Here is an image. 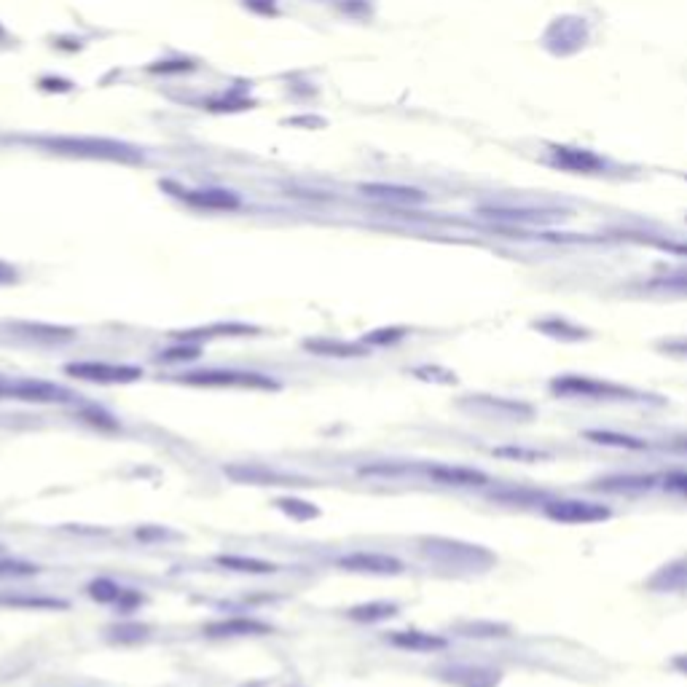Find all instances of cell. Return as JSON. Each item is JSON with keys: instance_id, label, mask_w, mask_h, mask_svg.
<instances>
[{"instance_id": "1", "label": "cell", "mask_w": 687, "mask_h": 687, "mask_svg": "<svg viewBox=\"0 0 687 687\" xmlns=\"http://www.w3.org/2000/svg\"><path fill=\"white\" fill-rule=\"evenodd\" d=\"M551 392L556 397H570V400H626V403H642V400H656L661 403L656 395L639 392L634 387L618 384V381H607V378H594V376H583V373H564L551 378Z\"/></svg>"}, {"instance_id": "2", "label": "cell", "mask_w": 687, "mask_h": 687, "mask_svg": "<svg viewBox=\"0 0 687 687\" xmlns=\"http://www.w3.org/2000/svg\"><path fill=\"white\" fill-rule=\"evenodd\" d=\"M422 553L443 567V570H459V572H486L497 564V556L483 545H470L462 540H446V537H424Z\"/></svg>"}, {"instance_id": "3", "label": "cell", "mask_w": 687, "mask_h": 687, "mask_svg": "<svg viewBox=\"0 0 687 687\" xmlns=\"http://www.w3.org/2000/svg\"><path fill=\"white\" fill-rule=\"evenodd\" d=\"M43 148L70 156H86V159H110V161H140V151L102 137H43L38 140Z\"/></svg>"}, {"instance_id": "4", "label": "cell", "mask_w": 687, "mask_h": 687, "mask_svg": "<svg viewBox=\"0 0 687 687\" xmlns=\"http://www.w3.org/2000/svg\"><path fill=\"white\" fill-rule=\"evenodd\" d=\"M178 381L188 387H253V389L277 387V381L264 373H242V370H188L178 376Z\"/></svg>"}, {"instance_id": "5", "label": "cell", "mask_w": 687, "mask_h": 687, "mask_svg": "<svg viewBox=\"0 0 687 687\" xmlns=\"http://www.w3.org/2000/svg\"><path fill=\"white\" fill-rule=\"evenodd\" d=\"M545 516L556 524L586 526V524H602L613 513L607 505L588 502V500H551L545 502Z\"/></svg>"}, {"instance_id": "6", "label": "cell", "mask_w": 687, "mask_h": 687, "mask_svg": "<svg viewBox=\"0 0 687 687\" xmlns=\"http://www.w3.org/2000/svg\"><path fill=\"white\" fill-rule=\"evenodd\" d=\"M65 373L83 378V381H97V384H129L143 376V368L102 362V360H81V362H67Z\"/></svg>"}, {"instance_id": "7", "label": "cell", "mask_w": 687, "mask_h": 687, "mask_svg": "<svg viewBox=\"0 0 687 687\" xmlns=\"http://www.w3.org/2000/svg\"><path fill=\"white\" fill-rule=\"evenodd\" d=\"M459 405L467 408V411H475L481 416H494V419H502V422H529L535 416V408L529 403L500 397V395H470Z\"/></svg>"}, {"instance_id": "8", "label": "cell", "mask_w": 687, "mask_h": 687, "mask_svg": "<svg viewBox=\"0 0 687 687\" xmlns=\"http://www.w3.org/2000/svg\"><path fill=\"white\" fill-rule=\"evenodd\" d=\"M8 397L27 403H67L73 392L43 378H8Z\"/></svg>"}, {"instance_id": "9", "label": "cell", "mask_w": 687, "mask_h": 687, "mask_svg": "<svg viewBox=\"0 0 687 687\" xmlns=\"http://www.w3.org/2000/svg\"><path fill=\"white\" fill-rule=\"evenodd\" d=\"M339 567L346 572H360V575H400L403 572V561L387 553H368V551H357V553H346L339 559Z\"/></svg>"}, {"instance_id": "10", "label": "cell", "mask_w": 687, "mask_h": 687, "mask_svg": "<svg viewBox=\"0 0 687 687\" xmlns=\"http://www.w3.org/2000/svg\"><path fill=\"white\" fill-rule=\"evenodd\" d=\"M438 677L454 687H497L502 680V674L497 669L467 666V664L443 666V669H438Z\"/></svg>"}, {"instance_id": "11", "label": "cell", "mask_w": 687, "mask_h": 687, "mask_svg": "<svg viewBox=\"0 0 687 687\" xmlns=\"http://www.w3.org/2000/svg\"><path fill=\"white\" fill-rule=\"evenodd\" d=\"M204 634L213 639H231V637H261L272 634V626L256 618H221L204 626Z\"/></svg>"}, {"instance_id": "12", "label": "cell", "mask_w": 687, "mask_h": 687, "mask_svg": "<svg viewBox=\"0 0 687 687\" xmlns=\"http://www.w3.org/2000/svg\"><path fill=\"white\" fill-rule=\"evenodd\" d=\"M648 591L653 594H687V556H680L661 570L653 572L648 580Z\"/></svg>"}, {"instance_id": "13", "label": "cell", "mask_w": 687, "mask_h": 687, "mask_svg": "<svg viewBox=\"0 0 687 687\" xmlns=\"http://www.w3.org/2000/svg\"><path fill=\"white\" fill-rule=\"evenodd\" d=\"M427 475L435 481V483H443V486H486L489 483V475L481 473V470H473V467H459V465H432L427 467Z\"/></svg>"}, {"instance_id": "14", "label": "cell", "mask_w": 687, "mask_h": 687, "mask_svg": "<svg viewBox=\"0 0 687 687\" xmlns=\"http://www.w3.org/2000/svg\"><path fill=\"white\" fill-rule=\"evenodd\" d=\"M360 191H362L368 199L387 202V204H422V202L427 199L419 188L392 186V183H365V186H360Z\"/></svg>"}, {"instance_id": "15", "label": "cell", "mask_w": 687, "mask_h": 687, "mask_svg": "<svg viewBox=\"0 0 687 687\" xmlns=\"http://www.w3.org/2000/svg\"><path fill=\"white\" fill-rule=\"evenodd\" d=\"M389 645L411 653H440L448 648L446 637L440 634H427V631H395L389 634Z\"/></svg>"}, {"instance_id": "16", "label": "cell", "mask_w": 687, "mask_h": 687, "mask_svg": "<svg viewBox=\"0 0 687 687\" xmlns=\"http://www.w3.org/2000/svg\"><path fill=\"white\" fill-rule=\"evenodd\" d=\"M481 215L497 218V221H510V223H545L561 218L556 210H529V207H483Z\"/></svg>"}, {"instance_id": "17", "label": "cell", "mask_w": 687, "mask_h": 687, "mask_svg": "<svg viewBox=\"0 0 687 687\" xmlns=\"http://www.w3.org/2000/svg\"><path fill=\"white\" fill-rule=\"evenodd\" d=\"M656 475H610L596 483L599 491H615V494H642L656 486Z\"/></svg>"}, {"instance_id": "18", "label": "cell", "mask_w": 687, "mask_h": 687, "mask_svg": "<svg viewBox=\"0 0 687 687\" xmlns=\"http://www.w3.org/2000/svg\"><path fill=\"white\" fill-rule=\"evenodd\" d=\"M535 328L540 334H545L548 339H559V342H586L591 334L564 317H545V320H537Z\"/></svg>"}, {"instance_id": "19", "label": "cell", "mask_w": 687, "mask_h": 687, "mask_svg": "<svg viewBox=\"0 0 687 687\" xmlns=\"http://www.w3.org/2000/svg\"><path fill=\"white\" fill-rule=\"evenodd\" d=\"M234 481H248V483H261V486H285V483H293V478L288 475H280L269 467H261V465H248V467H229L226 470Z\"/></svg>"}, {"instance_id": "20", "label": "cell", "mask_w": 687, "mask_h": 687, "mask_svg": "<svg viewBox=\"0 0 687 687\" xmlns=\"http://www.w3.org/2000/svg\"><path fill=\"white\" fill-rule=\"evenodd\" d=\"M304 349L320 357H365L368 346L365 344H352V342H334V339H309L304 342Z\"/></svg>"}, {"instance_id": "21", "label": "cell", "mask_w": 687, "mask_h": 687, "mask_svg": "<svg viewBox=\"0 0 687 687\" xmlns=\"http://www.w3.org/2000/svg\"><path fill=\"white\" fill-rule=\"evenodd\" d=\"M559 167L570 170V172H596L602 170V159L594 156L591 151H575V148H556V159Z\"/></svg>"}, {"instance_id": "22", "label": "cell", "mask_w": 687, "mask_h": 687, "mask_svg": "<svg viewBox=\"0 0 687 687\" xmlns=\"http://www.w3.org/2000/svg\"><path fill=\"white\" fill-rule=\"evenodd\" d=\"M186 202H191L194 207H204V210H237L239 207V199L231 191H221V188L188 191Z\"/></svg>"}, {"instance_id": "23", "label": "cell", "mask_w": 687, "mask_h": 687, "mask_svg": "<svg viewBox=\"0 0 687 687\" xmlns=\"http://www.w3.org/2000/svg\"><path fill=\"white\" fill-rule=\"evenodd\" d=\"M400 613V607L395 602H368V604H357L346 613V618L357 621V623H381L389 621Z\"/></svg>"}, {"instance_id": "24", "label": "cell", "mask_w": 687, "mask_h": 687, "mask_svg": "<svg viewBox=\"0 0 687 687\" xmlns=\"http://www.w3.org/2000/svg\"><path fill=\"white\" fill-rule=\"evenodd\" d=\"M0 604L16 607V610H67L65 599L54 596H30V594H3Z\"/></svg>"}, {"instance_id": "25", "label": "cell", "mask_w": 687, "mask_h": 687, "mask_svg": "<svg viewBox=\"0 0 687 687\" xmlns=\"http://www.w3.org/2000/svg\"><path fill=\"white\" fill-rule=\"evenodd\" d=\"M586 440L599 443V446H613V448H629V451L648 448V440L634 438V435H621V432H613V430H588Z\"/></svg>"}, {"instance_id": "26", "label": "cell", "mask_w": 687, "mask_h": 687, "mask_svg": "<svg viewBox=\"0 0 687 687\" xmlns=\"http://www.w3.org/2000/svg\"><path fill=\"white\" fill-rule=\"evenodd\" d=\"M13 331L22 336H30L35 342H67L73 339V328H59V326H43V323H16Z\"/></svg>"}, {"instance_id": "27", "label": "cell", "mask_w": 687, "mask_h": 687, "mask_svg": "<svg viewBox=\"0 0 687 687\" xmlns=\"http://www.w3.org/2000/svg\"><path fill=\"white\" fill-rule=\"evenodd\" d=\"M218 567L231 570V572H248V575H272L277 572L274 564L261 561V559H248V556H218L215 559Z\"/></svg>"}, {"instance_id": "28", "label": "cell", "mask_w": 687, "mask_h": 687, "mask_svg": "<svg viewBox=\"0 0 687 687\" xmlns=\"http://www.w3.org/2000/svg\"><path fill=\"white\" fill-rule=\"evenodd\" d=\"M459 634L462 637H473V639L510 637V626L508 623H494V621H473V623H462Z\"/></svg>"}, {"instance_id": "29", "label": "cell", "mask_w": 687, "mask_h": 687, "mask_svg": "<svg viewBox=\"0 0 687 687\" xmlns=\"http://www.w3.org/2000/svg\"><path fill=\"white\" fill-rule=\"evenodd\" d=\"M126 588H121L118 583L108 580V578H100L94 583H89V596L102 602V604H118V599L124 596Z\"/></svg>"}, {"instance_id": "30", "label": "cell", "mask_w": 687, "mask_h": 687, "mask_svg": "<svg viewBox=\"0 0 687 687\" xmlns=\"http://www.w3.org/2000/svg\"><path fill=\"white\" fill-rule=\"evenodd\" d=\"M108 634L116 642H140V639L148 637V626H143V623H118V626H110Z\"/></svg>"}, {"instance_id": "31", "label": "cell", "mask_w": 687, "mask_h": 687, "mask_svg": "<svg viewBox=\"0 0 687 687\" xmlns=\"http://www.w3.org/2000/svg\"><path fill=\"white\" fill-rule=\"evenodd\" d=\"M277 505H280V510H285L288 516H293L299 521L320 516V510L312 502H304V500H277Z\"/></svg>"}, {"instance_id": "32", "label": "cell", "mask_w": 687, "mask_h": 687, "mask_svg": "<svg viewBox=\"0 0 687 687\" xmlns=\"http://www.w3.org/2000/svg\"><path fill=\"white\" fill-rule=\"evenodd\" d=\"M202 354V346H196V344H183V346H172V349H167L164 354H161V360L164 362H188V360H196Z\"/></svg>"}, {"instance_id": "33", "label": "cell", "mask_w": 687, "mask_h": 687, "mask_svg": "<svg viewBox=\"0 0 687 687\" xmlns=\"http://www.w3.org/2000/svg\"><path fill=\"white\" fill-rule=\"evenodd\" d=\"M408 331L405 328H381V331H373V334H368L365 339H362V344L365 346H384V344H395V342H400L403 336H405Z\"/></svg>"}, {"instance_id": "34", "label": "cell", "mask_w": 687, "mask_h": 687, "mask_svg": "<svg viewBox=\"0 0 687 687\" xmlns=\"http://www.w3.org/2000/svg\"><path fill=\"white\" fill-rule=\"evenodd\" d=\"M545 494L540 491H500V494H491V500H500V502H518V505H529L535 500H543Z\"/></svg>"}, {"instance_id": "35", "label": "cell", "mask_w": 687, "mask_h": 687, "mask_svg": "<svg viewBox=\"0 0 687 687\" xmlns=\"http://www.w3.org/2000/svg\"><path fill=\"white\" fill-rule=\"evenodd\" d=\"M494 454H497V457L521 459V462H537V459H545V457H548V454H543V451H535V448H497Z\"/></svg>"}, {"instance_id": "36", "label": "cell", "mask_w": 687, "mask_h": 687, "mask_svg": "<svg viewBox=\"0 0 687 687\" xmlns=\"http://www.w3.org/2000/svg\"><path fill=\"white\" fill-rule=\"evenodd\" d=\"M38 567L35 564H24V561H0V578H13V575H35Z\"/></svg>"}, {"instance_id": "37", "label": "cell", "mask_w": 687, "mask_h": 687, "mask_svg": "<svg viewBox=\"0 0 687 687\" xmlns=\"http://www.w3.org/2000/svg\"><path fill=\"white\" fill-rule=\"evenodd\" d=\"M664 483H666L669 491H674V494H680V497L687 500V473H669L664 478Z\"/></svg>"}, {"instance_id": "38", "label": "cell", "mask_w": 687, "mask_h": 687, "mask_svg": "<svg viewBox=\"0 0 687 687\" xmlns=\"http://www.w3.org/2000/svg\"><path fill=\"white\" fill-rule=\"evenodd\" d=\"M656 346L672 357H687V339H669V342H658Z\"/></svg>"}, {"instance_id": "39", "label": "cell", "mask_w": 687, "mask_h": 687, "mask_svg": "<svg viewBox=\"0 0 687 687\" xmlns=\"http://www.w3.org/2000/svg\"><path fill=\"white\" fill-rule=\"evenodd\" d=\"M656 285L661 288H677V291H687V274H674V277H664Z\"/></svg>"}, {"instance_id": "40", "label": "cell", "mask_w": 687, "mask_h": 687, "mask_svg": "<svg viewBox=\"0 0 687 687\" xmlns=\"http://www.w3.org/2000/svg\"><path fill=\"white\" fill-rule=\"evenodd\" d=\"M11 283H16V272H13V266L0 261V285H11Z\"/></svg>"}, {"instance_id": "41", "label": "cell", "mask_w": 687, "mask_h": 687, "mask_svg": "<svg viewBox=\"0 0 687 687\" xmlns=\"http://www.w3.org/2000/svg\"><path fill=\"white\" fill-rule=\"evenodd\" d=\"M672 666H674L680 674H685L687 677V656H674V658H672Z\"/></svg>"}, {"instance_id": "42", "label": "cell", "mask_w": 687, "mask_h": 687, "mask_svg": "<svg viewBox=\"0 0 687 687\" xmlns=\"http://www.w3.org/2000/svg\"><path fill=\"white\" fill-rule=\"evenodd\" d=\"M3 397H8V378L5 376H0V400Z\"/></svg>"}]
</instances>
